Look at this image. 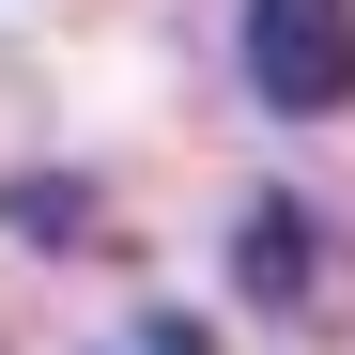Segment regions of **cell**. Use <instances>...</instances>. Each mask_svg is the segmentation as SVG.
I'll use <instances>...</instances> for the list:
<instances>
[{
  "label": "cell",
  "instance_id": "6da1fadb",
  "mask_svg": "<svg viewBox=\"0 0 355 355\" xmlns=\"http://www.w3.org/2000/svg\"><path fill=\"white\" fill-rule=\"evenodd\" d=\"M248 78L278 124L355 108V0H248Z\"/></svg>",
  "mask_w": 355,
  "mask_h": 355
},
{
  "label": "cell",
  "instance_id": "7a4b0ae2",
  "mask_svg": "<svg viewBox=\"0 0 355 355\" xmlns=\"http://www.w3.org/2000/svg\"><path fill=\"white\" fill-rule=\"evenodd\" d=\"M248 293H263L278 324H293V309L324 293V232L293 216V201H248Z\"/></svg>",
  "mask_w": 355,
  "mask_h": 355
},
{
  "label": "cell",
  "instance_id": "3957f363",
  "mask_svg": "<svg viewBox=\"0 0 355 355\" xmlns=\"http://www.w3.org/2000/svg\"><path fill=\"white\" fill-rule=\"evenodd\" d=\"M124 355H216V340H201V324H186V309H155V324H139V340H124Z\"/></svg>",
  "mask_w": 355,
  "mask_h": 355
}]
</instances>
